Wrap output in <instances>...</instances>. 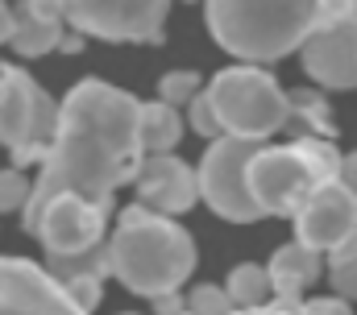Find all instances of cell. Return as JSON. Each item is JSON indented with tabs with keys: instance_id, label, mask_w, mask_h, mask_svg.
Returning a JSON list of instances; mask_svg holds the SVG:
<instances>
[{
	"instance_id": "obj_29",
	"label": "cell",
	"mask_w": 357,
	"mask_h": 315,
	"mask_svg": "<svg viewBox=\"0 0 357 315\" xmlns=\"http://www.w3.org/2000/svg\"><path fill=\"white\" fill-rule=\"evenodd\" d=\"M121 315H137V312H121Z\"/></svg>"
},
{
	"instance_id": "obj_24",
	"label": "cell",
	"mask_w": 357,
	"mask_h": 315,
	"mask_svg": "<svg viewBox=\"0 0 357 315\" xmlns=\"http://www.w3.org/2000/svg\"><path fill=\"white\" fill-rule=\"evenodd\" d=\"M299 315H354V312H349L345 299H312V303L299 307Z\"/></svg>"
},
{
	"instance_id": "obj_21",
	"label": "cell",
	"mask_w": 357,
	"mask_h": 315,
	"mask_svg": "<svg viewBox=\"0 0 357 315\" xmlns=\"http://www.w3.org/2000/svg\"><path fill=\"white\" fill-rule=\"evenodd\" d=\"M29 195H33V178H25L17 166L0 170V212H25Z\"/></svg>"
},
{
	"instance_id": "obj_23",
	"label": "cell",
	"mask_w": 357,
	"mask_h": 315,
	"mask_svg": "<svg viewBox=\"0 0 357 315\" xmlns=\"http://www.w3.org/2000/svg\"><path fill=\"white\" fill-rule=\"evenodd\" d=\"M333 286H337V299H357V261L349 266H333Z\"/></svg>"
},
{
	"instance_id": "obj_16",
	"label": "cell",
	"mask_w": 357,
	"mask_h": 315,
	"mask_svg": "<svg viewBox=\"0 0 357 315\" xmlns=\"http://www.w3.org/2000/svg\"><path fill=\"white\" fill-rule=\"evenodd\" d=\"M183 137V121H178V108L162 104V100H150L137 108V146L142 154H171Z\"/></svg>"
},
{
	"instance_id": "obj_17",
	"label": "cell",
	"mask_w": 357,
	"mask_h": 315,
	"mask_svg": "<svg viewBox=\"0 0 357 315\" xmlns=\"http://www.w3.org/2000/svg\"><path fill=\"white\" fill-rule=\"evenodd\" d=\"M225 295L233 303V312H250V307H266L274 299V286H270L266 266H254V261H241L229 282H225Z\"/></svg>"
},
{
	"instance_id": "obj_25",
	"label": "cell",
	"mask_w": 357,
	"mask_h": 315,
	"mask_svg": "<svg viewBox=\"0 0 357 315\" xmlns=\"http://www.w3.org/2000/svg\"><path fill=\"white\" fill-rule=\"evenodd\" d=\"M324 257H328L333 266H349V261H357V229H354L349 236H345V240H341L337 249H328Z\"/></svg>"
},
{
	"instance_id": "obj_12",
	"label": "cell",
	"mask_w": 357,
	"mask_h": 315,
	"mask_svg": "<svg viewBox=\"0 0 357 315\" xmlns=\"http://www.w3.org/2000/svg\"><path fill=\"white\" fill-rule=\"evenodd\" d=\"M133 187H137V203L158 216H178L199 199L195 170L175 154H146L133 174Z\"/></svg>"
},
{
	"instance_id": "obj_20",
	"label": "cell",
	"mask_w": 357,
	"mask_h": 315,
	"mask_svg": "<svg viewBox=\"0 0 357 315\" xmlns=\"http://www.w3.org/2000/svg\"><path fill=\"white\" fill-rule=\"evenodd\" d=\"M183 315H233V303H229L225 286H208V282H204V286L187 291Z\"/></svg>"
},
{
	"instance_id": "obj_15",
	"label": "cell",
	"mask_w": 357,
	"mask_h": 315,
	"mask_svg": "<svg viewBox=\"0 0 357 315\" xmlns=\"http://www.w3.org/2000/svg\"><path fill=\"white\" fill-rule=\"evenodd\" d=\"M320 261H324V253H316V249H307V245H299V240L282 245L266 266L270 286H274V299L299 303V295L320 278Z\"/></svg>"
},
{
	"instance_id": "obj_18",
	"label": "cell",
	"mask_w": 357,
	"mask_h": 315,
	"mask_svg": "<svg viewBox=\"0 0 357 315\" xmlns=\"http://www.w3.org/2000/svg\"><path fill=\"white\" fill-rule=\"evenodd\" d=\"M295 154L303 158V166H307V174L316 178V187H324V183H337V178H341V154H337L328 141L303 137V141H295Z\"/></svg>"
},
{
	"instance_id": "obj_19",
	"label": "cell",
	"mask_w": 357,
	"mask_h": 315,
	"mask_svg": "<svg viewBox=\"0 0 357 315\" xmlns=\"http://www.w3.org/2000/svg\"><path fill=\"white\" fill-rule=\"evenodd\" d=\"M195 95H199V75L195 71H171V75L158 79V100L171 104V108H187Z\"/></svg>"
},
{
	"instance_id": "obj_28",
	"label": "cell",
	"mask_w": 357,
	"mask_h": 315,
	"mask_svg": "<svg viewBox=\"0 0 357 315\" xmlns=\"http://www.w3.org/2000/svg\"><path fill=\"white\" fill-rule=\"evenodd\" d=\"M8 33H13V8L0 0V46L8 42Z\"/></svg>"
},
{
	"instance_id": "obj_3",
	"label": "cell",
	"mask_w": 357,
	"mask_h": 315,
	"mask_svg": "<svg viewBox=\"0 0 357 315\" xmlns=\"http://www.w3.org/2000/svg\"><path fill=\"white\" fill-rule=\"evenodd\" d=\"M316 25V0H208L212 38L254 63H274L303 46Z\"/></svg>"
},
{
	"instance_id": "obj_8",
	"label": "cell",
	"mask_w": 357,
	"mask_h": 315,
	"mask_svg": "<svg viewBox=\"0 0 357 315\" xmlns=\"http://www.w3.org/2000/svg\"><path fill=\"white\" fill-rule=\"evenodd\" d=\"M245 183H250V199L262 216H299V208L316 191V178L307 174L295 146H262L250 158Z\"/></svg>"
},
{
	"instance_id": "obj_14",
	"label": "cell",
	"mask_w": 357,
	"mask_h": 315,
	"mask_svg": "<svg viewBox=\"0 0 357 315\" xmlns=\"http://www.w3.org/2000/svg\"><path fill=\"white\" fill-rule=\"evenodd\" d=\"M13 50L25 59H38L63 42V13L54 0H21L13 8Z\"/></svg>"
},
{
	"instance_id": "obj_7",
	"label": "cell",
	"mask_w": 357,
	"mask_h": 315,
	"mask_svg": "<svg viewBox=\"0 0 357 315\" xmlns=\"http://www.w3.org/2000/svg\"><path fill=\"white\" fill-rule=\"evenodd\" d=\"M75 33L104 42H162L171 0H54Z\"/></svg>"
},
{
	"instance_id": "obj_22",
	"label": "cell",
	"mask_w": 357,
	"mask_h": 315,
	"mask_svg": "<svg viewBox=\"0 0 357 315\" xmlns=\"http://www.w3.org/2000/svg\"><path fill=\"white\" fill-rule=\"evenodd\" d=\"M187 121H191V129H195L199 137H208V141L225 137V133H220V121H216V112H212V100H208V91H199V95L187 104Z\"/></svg>"
},
{
	"instance_id": "obj_27",
	"label": "cell",
	"mask_w": 357,
	"mask_h": 315,
	"mask_svg": "<svg viewBox=\"0 0 357 315\" xmlns=\"http://www.w3.org/2000/svg\"><path fill=\"white\" fill-rule=\"evenodd\" d=\"M233 315H299V303H287V299H270L266 307H250V312H233Z\"/></svg>"
},
{
	"instance_id": "obj_9",
	"label": "cell",
	"mask_w": 357,
	"mask_h": 315,
	"mask_svg": "<svg viewBox=\"0 0 357 315\" xmlns=\"http://www.w3.org/2000/svg\"><path fill=\"white\" fill-rule=\"evenodd\" d=\"M0 315H88L63 282L25 257H0Z\"/></svg>"
},
{
	"instance_id": "obj_1",
	"label": "cell",
	"mask_w": 357,
	"mask_h": 315,
	"mask_svg": "<svg viewBox=\"0 0 357 315\" xmlns=\"http://www.w3.org/2000/svg\"><path fill=\"white\" fill-rule=\"evenodd\" d=\"M137 108L142 100L104 79L75 83L59 104V129L33 178V195L21 212V224H29L59 195H75L108 212L112 191L129 183L146 158L137 146Z\"/></svg>"
},
{
	"instance_id": "obj_26",
	"label": "cell",
	"mask_w": 357,
	"mask_h": 315,
	"mask_svg": "<svg viewBox=\"0 0 357 315\" xmlns=\"http://www.w3.org/2000/svg\"><path fill=\"white\" fill-rule=\"evenodd\" d=\"M337 183L349 191V199H354V208H357V150L341 158V178H337Z\"/></svg>"
},
{
	"instance_id": "obj_4",
	"label": "cell",
	"mask_w": 357,
	"mask_h": 315,
	"mask_svg": "<svg viewBox=\"0 0 357 315\" xmlns=\"http://www.w3.org/2000/svg\"><path fill=\"white\" fill-rule=\"evenodd\" d=\"M208 100H212V112L225 137L266 141L270 133H278L291 121V95L274 83L270 71L250 67V63L212 75Z\"/></svg>"
},
{
	"instance_id": "obj_6",
	"label": "cell",
	"mask_w": 357,
	"mask_h": 315,
	"mask_svg": "<svg viewBox=\"0 0 357 315\" xmlns=\"http://www.w3.org/2000/svg\"><path fill=\"white\" fill-rule=\"evenodd\" d=\"M262 150V141H241V137H216L204 162L195 170V183H199V199L220 216V220H233V224H250L258 220L262 212L254 208L250 199V183H245V170H250V158Z\"/></svg>"
},
{
	"instance_id": "obj_2",
	"label": "cell",
	"mask_w": 357,
	"mask_h": 315,
	"mask_svg": "<svg viewBox=\"0 0 357 315\" xmlns=\"http://www.w3.org/2000/svg\"><path fill=\"white\" fill-rule=\"evenodd\" d=\"M108 270L142 299L175 295L195 270V240L171 216L133 203L121 212L116 233L108 240Z\"/></svg>"
},
{
	"instance_id": "obj_10",
	"label": "cell",
	"mask_w": 357,
	"mask_h": 315,
	"mask_svg": "<svg viewBox=\"0 0 357 315\" xmlns=\"http://www.w3.org/2000/svg\"><path fill=\"white\" fill-rule=\"evenodd\" d=\"M104 224H108V212L91 208L75 195H59L25 224V233L38 236L50 257H71V253H84L91 245H100Z\"/></svg>"
},
{
	"instance_id": "obj_13",
	"label": "cell",
	"mask_w": 357,
	"mask_h": 315,
	"mask_svg": "<svg viewBox=\"0 0 357 315\" xmlns=\"http://www.w3.org/2000/svg\"><path fill=\"white\" fill-rule=\"evenodd\" d=\"M354 229H357V208L341 183L316 187L307 195V203L299 208V216H295V240L307 245V249H316V253L337 249Z\"/></svg>"
},
{
	"instance_id": "obj_11",
	"label": "cell",
	"mask_w": 357,
	"mask_h": 315,
	"mask_svg": "<svg viewBox=\"0 0 357 315\" xmlns=\"http://www.w3.org/2000/svg\"><path fill=\"white\" fill-rule=\"evenodd\" d=\"M303 71L320 87H354L357 83V13L316 21L303 38Z\"/></svg>"
},
{
	"instance_id": "obj_5",
	"label": "cell",
	"mask_w": 357,
	"mask_h": 315,
	"mask_svg": "<svg viewBox=\"0 0 357 315\" xmlns=\"http://www.w3.org/2000/svg\"><path fill=\"white\" fill-rule=\"evenodd\" d=\"M59 129V104L25 75L21 67H0V146L13 154V166L42 162Z\"/></svg>"
}]
</instances>
